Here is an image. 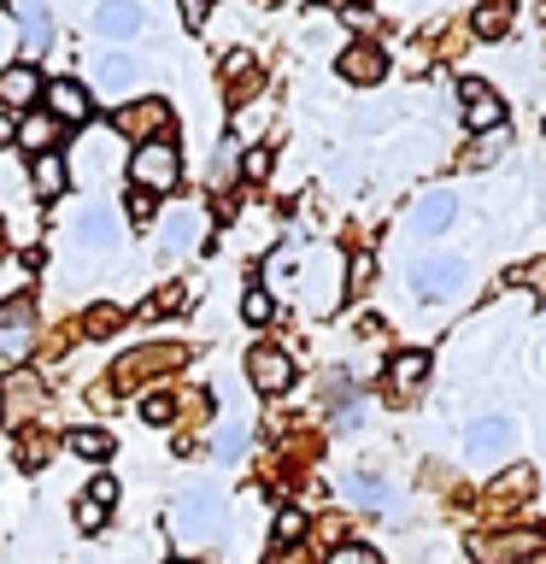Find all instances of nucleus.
I'll use <instances>...</instances> for the list:
<instances>
[{"instance_id":"nucleus-22","label":"nucleus","mask_w":546,"mask_h":564,"mask_svg":"<svg viewBox=\"0 0 546 564\" xmlns=\"http://www.w3.org/2000/svg\"><path fill=\"white\" fill-rule=\"evenodd\" d=\"M200 229H206L200 212H188V206L165 212V247H171V253H188V247L200 241Z\"/></svg>"},{"instance_id":"nucleus-40","label":"nucleus","mask_w":546,"mask_h":564,"mask_svg":"<svg viewBox=\"0 0 546 564\" xmlns=\"http://www.w3.org/2000/svg\"><path fill=\"white\" fill-rule=\"evenodd\" d=\"M488 159H500V135H488V141H476V148L465 153V165H488Z\"/></svg>"},{"instance_id":"nucleus-12","label":"nucleus","mask_w":546,"mask_h":564,"mask_svg":"<svg viewBox=\"0 0 546 564\" xmlns=\"http://www.w3.org/2000/svg\"><path fill=\"white\" fill-rule=\"evenodd\" d=\"M112 241H118V212L106 206V200L83 206L77 212V247H83V253H106Z\"/></svg>"},{"instance_id":"nucleus-7","label":"nucleus","mask_w":546,"mask_h":564,"mask_svg":"<svg viewBox=\"0 0 546 564\" xmlns=\"http://www.w3.org/2000/svg\"><path fill=\"white\" fill-rule=\"evenodd\" d=\"M247 377H253L259 394H288L294 388V359L282 347H253L247 352Z\"/></svg>"},{"instance_id":"nucleus-42","label":"nucleus","mask_w":546,"mask_h":564,"mask_svg":"<svg viewBox=\"0 0 546 564\" xmlns=\"http://www.w3.org/2000/svg\"><path fill=\"white\" fill-rule=\"evenodd\" d=\"M176 12H183V24H188V30H200V24H206V0H176Z\"/></svg>"},{"instance_id":"nucleus-28","label":"nucleus","mask_w":546,"mask_h":564,"mask_svg":"<svg viewBox=\"0 0 546 564\" xmlns=\"http://www.w3.org/2000/svg\"><path fill=\"white\" fill-rule=\"evenodd\" d=\"M241 317H247L253 329L271 324V317H276V300H271V289H247V294H241Z\"/></svg>"},{"instance_id":"nucleus-27","label":"nucleus","mask_w":546,"mask_h":564,"mask_svg":"<svg viewBox=\"0 0 546 564\" xmlns=\"http://www.w3.org/2000/svg\"><path fill=\"white\" fill-rule=\"evenodd\" d=\"M223 83L236 88L229 100H247V88H253V53H229V59H223Z\"/></svg>"},{"instance_id":"nucleus-41","label":"nucleus","mask_w":546,"mask_h":564,"mask_svg":"<svg viewBox=\"0 0 546 564\" xmlns=\"http://www.w3.org/2000/svg\"><path fill=\"white\" fill-rule=\"evenodd\" d=\"M77 523H83V529H100V523H106V506H95V500L83 494V500H77Z\"/></svg>"},{"instance_id":"nucleus-25","label":"nucleus","mask_w":546,"mask_h":564,"mask_svg":"<svg viewBox=\"0 0 546 564\" xmlns=\"http://www.w3.org/2000/svg\"><path fill=\"white\" fill-rule=\"evenodd\" d=\"M30 183H35V194H65V159L59 153H35L30 159Z\"/></svg>"},{"instance_id":"nucleus-24","label":"nucleus","mask_w":546,"mask_h":564,"mask_svg":"<svg viewBox=\"0 0 546 564\" xmlns=\"http://www.w3.org/2000/svg\"><path fill=\"white\" fill-rule=\"evenodd\" d=\"M95 83L106 88V95H123V88L135 83V59L130 53H106V59L95 65Z\"/></svg>"},{"instance_id":"nucleus-23","label":"nucleus","mask_w":546,"mask_h":564,"mask_svg":"<svg viewBox=\"0 0 546 564\" xmlns=\"http://www.w3.org/2000/svg\"><path fill=\"white\" fill-rule=\"evenodd\" d=\"M470 30L482 35V42H500L511 30V0H482V7L470 12Z\"/></svg>"},{"instance_id":"nucleus-20","label":"nucleus","mask_w":546,"mask_h":564,"mask_svg":"<svg viewBox=\"0 0 546 564\" xmlns=\"http://www.w3.org/2000/svg\"><path fill=\"white\" fill-rule=\"evenodd\" d=\"M12 135H18V148H24L30 159H35V153H59V123H53L47 112H30Z\"/></svg>"},{"instance_id":"nucleus-21","label":"nucleus","mask_w":546,"mask_h":564,"mask_svg":"<svg viewBox=\"0 0 546 564\" xmlns=\"http://www.w3.org/2000/svg\"><path fill=\"white\" fill-rule=\"evenodd\" d=\"M35 405H42V382H35L30 370H18V377H7V388H0V412L30 417Z\"/></svg>"},{"instance_id":"nucleus-39","label":"nucleus","mask_w":546,"mask_h":564,"mask_svg":"<svg viewBox=\"0 0 546 564\" xmlns=\"http://www.w3.org/2000/svg\"><path fill=\"white\" fill-rule=\"evenodd\" d=\"M288 271H294L288 253H271V259H264V282H271V289H282V282H288Z\"/></svg>"},{"instance_id":"nucleus-43","label":"nucleus","mask_w":546,"mask_h":564,"mask_svg":"<svg viewBox=\"0 0 546 564\" xmlns=\"http://www.w3.org/2000/svg\"><path fill=\"white\" fill-rule=\"evenodd\" d=\"M112 324H118V312H112V306H95V312H88V329H95V335H106Z\"/></svg>"},{"instance_id":"nucleus-9","label":"nucleus","mask_w":546,"mask_h":564,"mask_svg":"<svg viewBox=\"0 0 546 564\" xmlns=\"http://www.w3.org/2000/svg\"><path fill=\"white\" fill-rule=\"evenodd\" d=\"M183 365V347H141V352H123L112 365V388H135L148 370H176Z\"/></svg>"},{"instance_id":"nucleus-29","label":"nucleus","mask_w":546,"mask_h":564,"mask_svg":"<svg viewBox=\"0 0 546 564\" xmlns=\"http://www.w3.org/2000/svg\"><path fill=\"white\" fill-rule=\"evenodd\" d=\"M299 535H306V511H294V506H282L276 518H271V541L276 546H294Z\"/></svg>"},{"instance_id":"nucleus-2","label":"nucleus","mask_w":546,"mask_h":564,"mask_svg":"<svg viewBox=\"0 0 546 564\" xmlns=\"http://www.w3.org/2000/svg\"><path fill=\"white\" fill-rule=\"evenodd\" d=\"M176 176H183V153H176V141H141L135 159H130V183L148 188V194H171Z\"/></svg>"},{"instance_id":"nucleus-1","label":"nucleus","mask_w":546,"mask_h":564,"mask_svg":"<svg viewBox=\"0 0 546 564\" xmlns=\"http://www.w3.org/2000/svg\"><path fill=\"white\" fill-rule=\"evenodd\" d=\"M218 523H223V494L218 488H188L183 500L171 506V529H176V541H188V546L211 541Z\"/></svg>"},{"instance_id":"nucleus-36","label":"nucleus","mask_w":546,"mask_h":564,"mask_svg":"<svg viewBox=\"0 0 546 564\" xmlns=\"http://www.w3.org/2000/svg\"><path fill=\"white\" fill-rule=\"evenodd\" d=\"M123 206H130V218H135V224H148L153 212H159V194H148V188H130V200H123Z\"/></svg>"},{"instance_id":"nucleus-35","label":"nucleus","mask_w":546,"mask_h":564,"mask_svg":"<svg viewBox=\"0 0 546 564\" xmlns=\"http://www.w3.org/2000/svg\"><path fill=\"white\" fill-rule=\"evenodd\" d=\"M141 417H148V423H171L176 417V400L171 394H148V400H141Z\"/></svg>"},{"instance_id":"nucleus-38","label":"nucleus","mask_w":546,"mask_h":564,"mask_svg":"<svg viewBox=\"0 0 546 564\" xmlns=\"http://www.w3.org/2000/svg\"><path fill=\"white\" fill-rule=\"evenodd\" d=\"M88 500L112 511V500H118V482H112V476H95V482H88Z\"/></svg>"},{"instance_id":"nucleus-26","label":"nucleus","mask_w":546,"mask_h":564,"mask_svg":"<svg viewBox=\"0 0 546 564\" xmlns=\"http://www.w3.org/2000/svg\"><path fill=\"white\" fill-rule=\"evenodd\" d=\"M241 453H247V423H223L218 441H211V458H218V465H236Z\"/></svg>"},{"instance_id":"nucleus-19","label":"nucleus","mask_w":546,"mask_h":564,"mask_svg":"<svg viewBox=\"0 0 546 564\" xmlns=\"http://www.w3.org/2000/svg\"><path fill=\"white\" fill-rule=\"evenodd\" d=\"M95 30L112 35V42H123V35H141V7H135V0H106V7L95 12Z\"/></svg>"},{"instance_id":"nucleus-13","label":"nucleus","mask_w":546,"mask_h":564,"mask_svg":"<svg viewBox=\"0 0 546 564\" xmlns=\"http://www.w3.org/2000/svg\"><path fill=\"white\" fill-rule=\"evenodd\" d=\"M42 95H47V118H53V123H83L88 112H95V100H88V88H83V83H70V77L47 83Z\"/></svg>"},{"instance_id":"nucleus-34","label":"nucleus","mask_w":546,"mask_h":564,"mask_svg":"<svg viewBox=\"0 0 546 564\" xmlns=\"http://www.w3.org/2000/svg\"><path fill=\"white\" fill-rule=\"evenodd\" d=\"M241 176L247 183H264V176H271V148H247L241 153Z\"/></svg>"},{"instance_id":"nucleus-33","label":"nucleus","mask_w":546,"mask_h":564,"mask_svg":"<svg viewBox=\"0 0 546 564\" xmlns=\"http://www.w3.org/2000/svg\"><path fill=\"white\" fill-rule=\"evenodd\" d=\"M528 488H535V470H523V465H517V470H505L500 482H493V500H523Z\"/></svg>"},{"instance_id":"nucleus-4","label":"nucleus","mask_w":546,"mask_h":564,"mask_svg":"<svg viewBox=\"0 0 546 564\" xmlns=\"http://www.w3.org/2000/svg\"><path fill=\"white\" fill-rule=\"evenodd\" d=\"M412 289H417L423 300H452L458 289H465V259H452V253L417 259V264H412Z\"/></svg>"},{"instance_id":"nucleus-5","label":"nucleus","mask_w":546,"mask_h":564,"mask_svg":"<svg viewBox=\"0 0 546 564\" xmlns=\"http://www.w3.org/2000/svg\"><path fill=\"white\" fill-rule=\"evenodd\" d=\"M112 130L130 135V141H165V135H171V106H165V100L118 106V112H112Z\"/></svg>"},{"instance_id":"nucleus-37","label":"nucleus","mask_w":546,"mask_h":564,"mask_svg":"<svg viewBox=\"0 0 546 564\" xmlns=\"http://www.w3.org/2000/svg\"><path fill=\"white\" fill-rule=\"evenodd\" d=\"M324 564H382V558L370 553V546H335V553H329Z\"/></svg>"},{"instance_id":"nucleus-16","label":"nucleus","mask_w":546,"mask_h":564,"mask_svg":"<svg viewBox=\"0 0 546 564\" xmlns=\"http://www.w3.org/2000/svg\"><path fill=\"white\" fill-rule=\"evenodd\" d=\"M341 494L352 506H364V511H394V488L382 482V476H370V470H347L341 476Z\"/></svg>"},{"instance_id":"nucleus-15","label":"nucleus","mask_w":546,"mask_h":564,"mask_svg":"<svg viewBox=\"0 0 546 564\" xmlns=\"http://www.w3.org/2000/svg\"><path fill=\"white\" fill-rule=\"evenodd\" d=\"M429 382V352H394V359H387V394H417V388Z\"/></svg>"},{"instance_id":"nucleus-32","label":"nucleus","mask_w":546,"mask_h":564,"mask_svg":"<svg viewBox=\"0 0 546 564\" xmlns=\"http://www.w3.org/2000/svg\"><path fill=\"white\" fill-rule=\"evenodd\" d=\"M70 453H83V458H112V435H106V430H77V435H70Z\"/></svg>"},{"instance_id":"nucleus-6","label":"nucleus","mask_w":546,"mask_h":564,"mask_svg":"<svg viewBox=\"0 0 546 564\" xmlns=\"http://www.w3.org/2000/svg\"><path fill=\"white\" fill-rule=\"evenodd\" d=\"M458 118H465L470 130L493 135V130H500V123H505V100L493 95L488 83H476V77H470V83H458Z\"/></svg>"},{"instance_id":"nucleus-31","label":"nucleus","mask_w":546,"mask_h":564,"mask_svg":"<svg viewBox=\"0 0 546 564\" xmlns=\"http://www.w3.org/2000/svg\"><path fill=\"white\" fill-rule=\"evenodd\" d=\"M370 282H376V253H352V259H347V289H341V294H364Z\"/></svg>"},{"instance_id":"nucleus-18","label":"nucleus","mask_w":546,"mask_h":564,"mask_svg":"<svg viewBox=\"0 0 546 564\" xmlns=\"http://www.w3.org/2000/svg\"><path fill=\"white\" fill-rule=\"evenodd\" d=\"M30 324H35V306H30L24 294L0 306V341H7V352H24L30 347Z\"/></svg>"},{"instance_id":"nucleus-8","label":"nucleus","mask_w":546,"mask_h":564,"mask_svg":"<svg viewBox=\"0 0 546 564\" xmlns=\"http://www.w3.org/2000/svg\"><path fill=\"white\" fill-rule=\"evenodd\" d=\"M546 546L540 529H505V535H488V541H476V553H482V564H528Z\"/></svg>"},{"instance_id":"nucleus-11","label":"nucleus","mask_w":546,"mask_h":564,"mask_svg":"<svg viewBox=\"0 0 546 564\" xmlns=\"http://www.w3.org/2000/svg\"><path fill=\"white\" fill-rule=\"evenodd\" d=\"M452 218H458V200H452L447 188H435V194H423V200H417L412 212H405V229L429 241V236H440V229H447Z\"/></svg>"},{"instance_id":"nucleus-17","label":"nucleus","mask_w":546,"mask_h":564,"mask_svg":"<svg viewBox=\"0 0 546 564\" xmlns=\"http://www.w3.org/2000/svg\"><path fill=\"white\" fill-rule=\"evenodd\" d=\"M35 95H42V70L30 59L0 70V106H35Z\"/></svg>"},{"instance_id":"nucleus-30","label":"nucleus","mask_w":546,"mask_h":564,"mask_svg":"<svg viewBox=\"0 0 546 564\" xmlns=\"http://www.w3.org/2000/svg\"><path fill=\"white\" fill-rule=\"evenodd\" d=\"M47 453H53V435H47V430H30L24 441H18V465H24V470L47 465Z\"/></svg>"},{"instance_id":"nucleus-14","label":"nucleus","mask_w":546,"mask_h":564,"mask_svg":"<svg viewBox=\"0 0 546 564\" xmlns=\"http://www.w3.org/2000/svg\"><path fill=\"white\" fill-rule=\"evenodd\" d=\"M12 12H18V30H24V53L35 59V53H47L53 47V12H47V0H12Z\"/></svg>"},{"instance_id":"nucleus-10","label":"nucleus","mask_w":546,"mask_h":564,"mask_svg":"<svg viewBox=\"0 0 546 564\" xmlns=\"http://www.w3.org/2000/svg\"><path fill=\"white\" fill-rule=\"evenodd\" d=\"M335 70H341L347 83H359V88H376V83L387 77V53H382L376 42H352V47H341Z\"/></svg>"},{"instance_id":"nucleus-3","label":"nucleus","mask_w":546,"mask_h":564,"mask_svg":"<svg viewBox=\"0 0 546 564\" xmlns=\"http://www.w3.org/2000/svg\"><path fill=\"white\" fill-rule=\"evenodd\" d=\"M511 447H517V423L500 417V412L476 417L470 430H465V453L476 458V465H493V458H505Z\"/></svg>"}]
</instances>
